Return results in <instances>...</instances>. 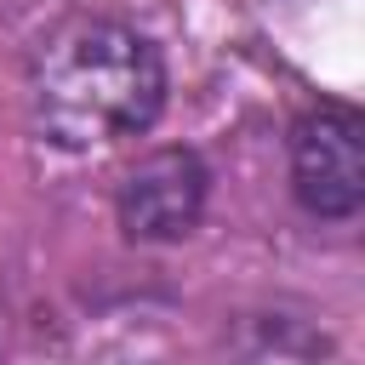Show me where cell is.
Returning a JSON list of instances; mask_svg holds the SVG:
<instances>
[{
    "instance_id": "obj_1",
    "label": "cell",
    "mask_w": 365,
    "mask_h": 365,
    "mask_svg": "<svg viewBox=\"0 0 365 365\" xmlns=\"http://www.w3.org/2000/svg\"><path fill=\"white\" fill-rule=\"evenodd\" d=\"M29 103L51 143L108 148L160 120L165 63L137 29L108 17H74L34 51Z\"/></svg>"
},
{
    "instance_id": "obj_2",
    "label": "cell",
    "mask_w": 365,
    "mask_h": 365,
    "mask_svg": "<svg viewBox=\"0 0 365 365\" xmlns=\"http://www.w3.org/2000/svg\"><path fill=\"white\" fill-rule=\"evenodd\" d=\"M291 188L314 217L365 205V125L342 103H319L291 125Z\"/></svg>"
},
{
    "instance_id": "obj_3",
    "label": "cell",
    "mask_w": 365,
    "mask_h": 365,
    "mask_svg": "<svg viewBox=\"0 0 365 365\" xmlns=\"http://www.w3.org/2000/svg\"><path fill=\"white\" fill-rule=\"evenodd\" d=\"M205 165L194 148H154L120 182V228L131 240H182L205 211Z\"/></svg>"
}]
</instances>
